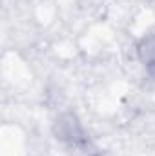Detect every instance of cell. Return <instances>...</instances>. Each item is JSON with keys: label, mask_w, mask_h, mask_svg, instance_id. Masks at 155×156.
Listing matches in <instances>:
<instances>
[{"label": "cell", "mask_w": 155, "mask_h": 156, "mask_svg": "<svg viewBox=\"0 0 155 156\" xmlns=\"http://www.w3.org/2000/svg\"><path fill=\"white\" fill-rule=\"evenodd\" d=\"M139 55H141V60L144 62V66L155 67V33L142 38L141 45H139Z\"/></svg>", "instance_id": "6da1fadb"}]
</instances>
